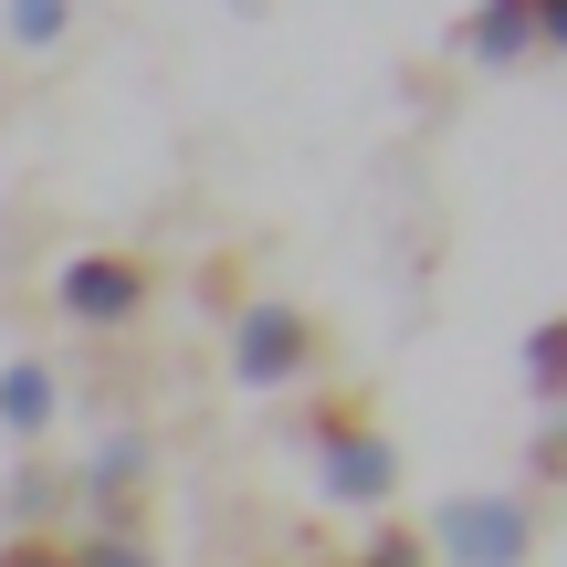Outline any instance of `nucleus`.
I'll return each instance as SVG.
<instances>
[{
    "label": "nucleus",
    "mask_w": 567,
    "mask_h": 567,
    "mask_svg": "<svg viewBox=\"0 0 567 567\" xmlns=\"http://www.w3.org/2000/svg\"><path fill=\"white\" fill-rule=\"evenodd\" d=\"M305 452H316V505H347V515H379L400 494V442L347 410H316L305 421Z\"/></svg>",
    "instance_id": "f257e3e1"
},
{
    "label": "nucleus",
    "mask_w": 567,
    "mask_h": 567,
    "mask_svg": "<svg viewBox=\"0 0 567 567\" xmlns=\"http://www.w3.org/2000/svg\"><path fill=\"white\" fill-rule=\"evenodd\" d=\"M421 547L431 567H536V505L526 494H442Z\"/></svg>",
    "instance_id": "f03ea898"
},
{
    "label": "nucleus",
    "mask_w": 567,
    "mask_h": 567,
    "mask_svg": "<svg viewBox=\"0 0 567 567\" xmlns=\"http://www.w3.org/2000/svg\"><path fill=\"white\" fill-rule=\"evenodd\" d=\"M231 379L243 389H305L316 379V316H295V305H274V295H252V305H231Z\"/></svg>",
    "instance_id": "7ed1b4c3"
},
{
    "label": "nucleus",
    "mask_w": 567,
    "mask_h": 567,
    "mask_svg": "<svg viewBox=\"0 0 567 567\" xmlns=\"http://www.w3.org/2000/svg\"><path fill=\"white\" fill-rule=\"evenodd\" d=\"M53 316L84 326V337L137 326L147 316V264H126V252H63L53 264Z\"/></svg>",
    "instance_id": "20e7f679"
},
{
    "label": "nucleus",
    "mask_w": 567,
    "mask_h": 567,
    "mask_svg": "<svg viewBox=\"0 0 567 567\" xmlns=\"http://www.w3.org/2000/svg\"><path fill=\"white\" fill-rule=\"evenodd\" d=\"M147 473H158V442H147L137 421H126V431H105V442L84 452V473H74V494H95V505H105V526H126V494H137Z\"/></svg>",
    "instance_id": "39448f33"
},
{
    "label": "nucleus",
    "mask_w": 567,
    "mask_h": 567,
    "mask_svg": "<svg viewBox=\"0 0 567 567\" xmlns=\"http://www.w3.org/2000/svg\"><path fill=\"white\" fill-rule=\"evenodd\" d=\"M53 421H63V368L53 358H0V431L42 442Z\"/></svg>",
    "instance_id": "423d86ee"
},
{
    "label": "nucleus",
    "mask_w": 567,
    "mask_h": 567,
    "mask_svg": "<svg viewBox=\"0 0 567 567\" xmlns=\"http://www.w3.org/2000/svg\"><path fill=\"white\" fill-rule=\"evenodd\" d=\"M463 53L473 63H526L536 42H526V0H484V11L463 21Z\"/></svg>",
    "instance_id": "0eeeda50"
},
{
    "label": "nucleus",
    "mask_w": 567,
    "mask_h": 567,
    "mask_svg": "<svg viewBox=\"0 0 567 567\" xmlns=\"http://www.w3.org/2000/svg\"><path fill=\"white\" fill-rule=\"evenodd\" d=\"M0 32H11V53H63L74 42V0H0Z\"/></svg>",
    "instance_id": "6e6552de"
},
{
    "label": "nucleus",
    "mask_w": 567,
    "mask_h": 567,
    "mask_svg": "<svg viewBox=\"0 0 567 567\" xmlns=\"http://www.w3.org/2000/svg\"><path fill=\"white\" fill-rule=\"evenodd\" d=\"M63 505H74V484H63V473H42V463H21V473H11V526H21V536H42Z\"/></svg>",
    "instance_id": "1a4fd4ad"
},
{
    "label": "nucleus",
    "mask_w": 567,
    "mask_h": 567,
    "mask_svg": "<svg viewBox=\"0 0 567 567\" xmlns=\"http://www.w3.org/2000/svg\"><path fill=\"white\" fill-rule=\"evenodd\" d=\"M63 557H74V567H158V547H147L137 526H95L84 547H63Z\"/></svg>",
    "instance_id": "9d476101"
},
{
    "label": "nucleus",
    "mask_w": 567,
    "mask_h": 567,
    "mask_svg": "<svg viewBox=\"0 0 567 567\" xmlns=\"http://www.w3.org/2000/svg\"><path fill=\"white\" fill-rule=\"evenodd\" d=\"M557 358H567V326H526V389H536V410H557Z\"/></svg>",
    "instance_id": "9b49d317"
},
{
    "label": "nucleus",
    "mask_w": 567,
    "mask_h": 567,
    "mask_svg": "<svg viewBox=\"0 0 567 567\" xmlns=\"http://www.w3.org/2000/svg\"><path fill=\"white\" fill-rule=\"evenodd\" d=\"M347 567H431V547H421V526H368V547Z\"/></svg>",
    "instance_id": "f8f14e48"
},
{
    "label": "nucleus",
    "mask_w": 567,
    "mask_h": 567,
    "mask_svg": "<svg viewBox=\"0 0 567 567\" xmlns=\"http://www.w3.org/2000/svg\"><path fill=\"white\" fill-rule=\"evenodd\" d=\"M526 42L557 53V42H567V0H526Z\"/></svg>",
    "instance_id": "ddd939ff"
},
{
    "label": "nucleus",
    "mask_w": 567,
    "mask_h": 567,
    "mask_svg": "<svg viewBox=\"0 0 567 567\" xmlns=\"http://www.w3.org/2000/svg\"><path fill=\"white\" fill-rule=\"evenodd\" d=\"M0 567H74V557H63V536H11Z\"/></svg>",
    "instance_id": "4468645a"
},
{
    "label": "nucleus",
    "mask_w": 567,
    "mask_h": 567,
    "mask_svg": "<svg viewBox=\"0 0 567 567\" xmlns=\"http://www.w3.org/2000/svg\"><path fill=\"white\" fill-rule=\"evenodd\" d=\"M316 567H347V557H316Z\"/></svg>",
    "instance_id": "2eb2a0df"
}]
</instances>
